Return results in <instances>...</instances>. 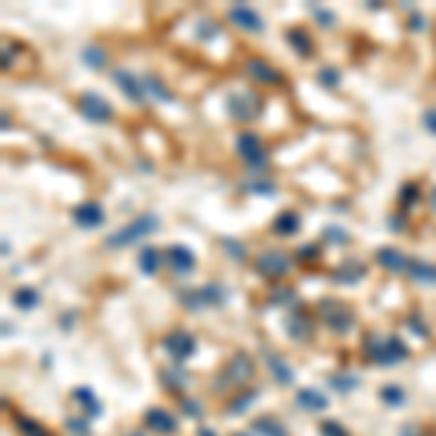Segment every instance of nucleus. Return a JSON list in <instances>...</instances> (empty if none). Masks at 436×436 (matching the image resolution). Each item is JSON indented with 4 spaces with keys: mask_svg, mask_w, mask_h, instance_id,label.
<instances>
[{
    "mask_svg": "<svg viewBox=\"0 0 436 436\" xmlns=\"http://www.w3.org/2000/svg\"><path fill=\"white\" fill-rule=\"evenodd\" d=\"M300 224H302V221H300V215H297V213H291V210H285V213H280V215L274 218L271 230H274L276 236H294L297 230H300Z\"/></svg>",
    "mask_w": 436,
    "mask_h": 436,
    "instance_id": "obj_24",
    "label": "nucleus"
},
{
    "mask_svg": "<svg viewBox=\"0 0 436 436\" xmlns=\"http://www.w3.org/2000/svg\"><path fill=\"white\" fill-rule=\"evenodd\" d=\"M317 82L326 84V88H337V84H341V73H337L335 67H323L317 73Z\"/></svg>",
    "mask_w": 436,
    "mask_h": 436,
    "instance_id": "obj_35",
    "label": "nucleus"
},
{
    "mask_svg": "<svg viewBox=\"0 0 436 436\" xmlns=\"http://www.w3.org/2000/svg\"><path fill=\"white\" fill-rule=\"evenodd\" d=\"M320 431H323V436H346V431L337 425V422H323Z\"/></svg>",
    "mask_w": 436,
    "mask_h": 436,
    "instance_id": "obj_43",
    "label": "nucleus"
},
{
    "mask_svg": "<svg viewBox=\"0 0 436 436\" xmlns=\"http://www.w3.org/2000/svg\"><path fill=\"white\" fill-rule=\"evenodd\" d=\"M163 381H166L169 390H175V393H180V390H184V387L189 384L186 372H184V370H172V367L163 370Z\"/></svg>",
    "mask_w": 436,
    "mask_h": 436,
    "instance_id": "obj_30",
    "label": "nucleus"
},
{
    "mask_svg": "<svg viewBox=\"0 0 436 436\" xmlns=\"http://www.w3.org/2000/svg\"><path fill=\"white\" fill-rule=\"evenodd\" d=\"M375 262H378L381 268L393 271V274H404L410 256H404L398 247H378V250H375Z\"/></svg>",
    "mask_w": 436,
    "mask_h": 436,
    "instance_id": "obj_14",
    "label": "nucleus"
},
{
    "mask_svg": "<svg viewBox=\"0 0 436 436\" xmlns=\"http://www.w3.org/2000/svg\"><path fill=\"white\" fill-rule=\"evenodd\" d=\"M422 123H425V128L431 131V134H436V111H425V117H422Z\"/></svg>",
    "mask_w": 436,
    "mask_h": 436,
    "instance_id": "obj_48",
    "label": "nucleus"
},
{
    "mask_svg": "<svg viewBox=\"0 0 436 436\" xmlns=\"http://www.w3.org/2000/svg\"><path fill=\"white\" fill-rule=\"evenodd\" d=\"M180 404H184V410H186V413H189V416H195V419H198V416L204 413V410H201V404L189 402V398H180Z\"/></svg>",
    "mask_w": 436,
    "mask_h": 436,
    "instance_id": "obj_45",
    "label": "nucleus"
},
{
    "mask_svg": "<svg viewBox=\"0 0 436 436\" xmlns=\"http://www.w3.org/2000/svg\"><path fill=\"white\" fill-rule=\"evenodd\" d=\"M297 404L302 410H311V413H320V410L329 407V398H326L323 393H317V390H300L297 393Z\"/></svg>",
    "mask_w": 436,
    "mask_h": 436,
    "instance_id": "obj_26",
    "label": "nucleus"
},
{
    "mask_svg": "<svg viewBox=\"0 0 436 436\" xmlns=\"http://www.w3.org/2000/svg\"><path fill=\"white\" fill-rule=\"evenodd\" d=\"M227 114L236 123H253L262 114V96L253 90H241V93H230L227 96Z\"/></svg>",
    "mask_w": 436,
    "mask_h": 436,
    "instance_id": "obj_2",
    "label": "nucleus"
},
{
    "mask_svg": "<svg viewBox=\"0 0 436 436\" xmlns=\"http://www.w3.org/2000/svg\"><path fill=\"white\" fill-rule=\"evenodd\" d=\"M317 317L329 326L332 332H349L355 326V311L346 302H335V300H323L317 306Z\"/></svg>",
    "mask_w": 436,
    "mask_h": 436,
    "instance_id": "obj_3",
    "label": "nucleus"
},
{
    "mask_svg": "<svg viewBox=\"0 0 436 436\" xmlns=\"http://www.w3.org/2000/svg\"><path fill=\"white\" fill-rule=\"evenodd\" d=\"M111 76H114V82L119 84V90H123L125 96H131V99H134V102H145L143 82L134 76V73H128V70H114Z\"/></svg>",
    "mask_w": 436,
    "mask_h": 436,
    "instance_id": "obj_16",
    "label": "nucleus"
},
{
    "mask_svg": "<svg viewBox=\"0 0 436 436\" xmlns=\"http://www.w3.org/2000/svg\"><path fill=\"white\" fill-rule=\"evenodd\" d=\"M73 402L88 410V416H99V413H102V404L96 402V396L88 390V387H79V390H73Z\"/></svg>",
    "mask_w": 436,
    "mask_h": 436,
    "instance_id": "obj_27",
    "label": "nucleus"
},
{
    "mask_svg": "<svg viewBox=\"0 0 436 436\" xmlns=\"http://www.w3.org/2000/svg\"><path fill=\"white\" fill-rule=\"evenodd\" d=\"M428 201H431V210H433V213H436V186H433V189H431V198H428Z\"/></svg>",
    "mask_w": 436,
    "mask_h": 436,
    "instance_id": "obj_50",
    "label": "nucleus"
},
{
    "mask_svg": "<svg viewBox=\"0 0 436 436\" xmlns=\"http://www.w3.org/2000/svg\"><path fill=\"white\" fill-rule=\"evenodd\" d=\"M250 402H253V393H247V396H239V402H233V404H230V410H233V413H239V410H245Z\"/></svg>",
    "mask_w": 436,
    "mask_h": 436,
    "instance_id": "obj_46",
    "label": "nucleus"
},
{
    "mask_svg": "<svg viewBox=\"0 0 436 436\" xmlns=\"http://www.w3.org/2000/svg\"><path fill=\"white\" fill-rule=\"evenodd\" d=\"M413 282H422V285H436V265L425 262V259H413L410 256L407 262V271H404Z\"/></svg>",
    "mask_w": 436,
    "mask_h": 436,
    "instance_id": "obj_17",
    "label": "nucleus"
},
{
    "mask_svg": "<svg viewBox=\"0 0 436 436\" xmlns=\"http://www.w3.org/2000/svg\"><path fill=\"white\" fill-rule=\"evenodd\" d=\"M285 41L294 47V50L302 56V58H308L311 53H314V41H311V35L302 29V27H291V29H285Z\"/></svg>",
    "mask_w": 436,
    "mask_h": 436,
    "instance_id": "obj_18",
    "label": "nucleus"
},
{
    "mask_svg": "<svg viewBox=\"0 0 436 436\" xmlns=\"http://www.w3.org/2000/svg\"><path fill=\"white\" fill-rule=\"evenodd\" d=\"M245 73L250 79H256L262 84H282V73L274 64H268L265 58H247L245 62Z\"/></svg>",
    "mask_w": 436,
    "mask_h": 436,
    "instance_id": "obj_12",
    "label": "nucleus"
},
{
    "mask_svg": "<svg viewBox=\"0 0 436 436\" xmlns=\"http://www.w3.org/2000/svg\"><path fill=\"white\" fill-rule=\"evenodd\" d=\"M410 355V349L402 343V337H384V355H381V363L384 367H390V363H398V361H404Z\"/></svg>",
    "mask_w": 436,
    "mask_h": 436,
    "instance_id": "obj_19",
    "label": "nucleus"
},
{
    "mask_svg": "<svg viewBox=\"0 0 436 436\" xmlns=\"http://www.w3.org/2000/svg\"><path fill=\"white\" fill-rule=\"evenodd\" d=\"M326 239L329 241H341V245H346V230H341V227H326Z\"/></svg>",
    "mask_w": 436,
    "mask_h": 436,
    "instance_id": "obj_42",
    "label": "nucleus"
},
{
    "mask_svg": "<svg viewBox=\"0 0 436 436\" xmlns=\"http://www.w3.org/2000/svg\"><path fill=\"white\" fill-rule=\"evenodd\" d=\"M294 300H297V291L291 288V285H280V288L271 291V302H274V306H291Z\"/></svg>",
    "mask_w": 436,
    "mask_h": 436,
    "instance_id": "obj_32",
    "label": "nucleus"
},
{
    "mask_svg": "<svg viewBox=\"0 0 436 436\" xmlns=\"http://www.w3.org/2000/svg\"><path fill=\"white\" fill-rule=\"evenodd\" d=\"M236 145H239V154L245 157V163L253 169V172H262V169L268 166V154H265V145H262L259 134H250V131H245V134H239Z\"/></svg>",
    "mask_w": 436,
    "mask_h": 436,
    "instance_id": "obj_5",
    "label": "nucleus"
},
{
    "mask_svg": "<svg viewBox=\"0 0 436 436\" xmlns=\"http://www.w3.org/2000/svg\"><path fill=\"white\" fill-rule=\"evenodd\" d=\"M317 256H320V247H317V245H302V247L297 250V256H294V259H300V262H306V265H308V262H314Z\"/></svg>",
    "mask_w": 436,
    "mask_h": 436,
    "instance_id": "obj_37",
    "label": "nucleus"
},
{
    "mask_svg": "<svg viewBox=\"0 0 436 436\" xmlns=\"http://www.w3.org/2000/svg\"><path fill=\"white\" fill-rule=\"evenodd\" d=\"M128 436H143V433H137V431H134V433H128Z\"/></svg>",
    "mask_w": 436,
    "mask_h": 436,
    "instance_id": "obj_52",
    "label": "nucleus"
},
{
    "mask_svg": "<svg viewBox=\"0 0 436 436\" xmlns=\"http://www.w3.org/2000/svg\"><path fill=\"white\" fill-rule=\"evenodd\" d=\"M163 253L157 250V247H152V245H145L143 250H140V256H137V265H140V271L145 274V276H154L157 271H160V259Z\"/></svg>",
    "mask_w": 436,
    "mask_h": 436,
    "instance_id": "obj_23",
    "label": "nucleus"
},
{
    "mask_svg": "<svg viewBox=\"0 0 436 436\" xmlns=\"http://www.w3.org/2000/svg\"><path fill=\"white\" fill-rule=\"evenodd\" d=\"M163 346L175 361H186V358L195 355V337H192L189 332H184V329H175L172 335H166Z\"/></svg>",
    "mask_w": 436,
    "mask_h": 436,
    "instance_id": "obj_9",
    "label": "nucleus"
},
{
    "mask_svg": "<svg viewBox=\"0 0 436 436\" xmlns=\"http://www.w3.org/2000/svg\"><path fill=\"white\" fill-rule=\"evenodd\" d=\"M18 431L23 433V436H50L47 433L38 422H29V419H18Z\"/></svg>",
    "mask_w": 436,
    "mask_h": 436,
    "instance_id": "obj_36",
    "label": "nucleus"
},
{
    "mask_svg": "<svg viewBox=\"0 0 436 436\" xmlns=\"http://www.w3.org/2000/svg\"><path fill=\"white\" fill-rule=\"evenodd\" d=\"M73 221H76L79 227H84V230H93V227H99L105 221V210L96 201H88V204H82V207H76Z\"/></svg>",
    "mask_w": 436,
    "mask_h": 436,
    "instance_id": "obj_15",
    "label": "nucleus"
},
{
    "mask_svg": "<svg viewBox=\"0 0 436 436\" xmlns=\"http://www.w3.org/2000/svg\"><path fill=\"white\" fill-rule=\"evenodd\" d=\"M140 82H143V93L145 96H152V99H157V102H172V90H169L166 84L154 76V73H152V76H143Z\"/></svg>",
    "mask_w": 436,
    "mask_h": 436,
    "instance_id": "obj_25",
    "label": "nucleus"
},
{
    "mask_svg": "<svg viewBox=\"0 0 436 436\" xmlns=\"http://www.w3.org/2000/svg\"><path fill=\"white\" fill-rule=\"evenodd\" d=\"M288 335L294 337V341H306V337L311 335V320H308L306 311H300V308L291 311V317H288Z\"/></svg>",
    "mask_w": 436,
    "mask_h": 436,
    "instance_id": "obj_22",
    "label": "nucleus"
},
{
    "mask_svg": "<svg viewBox=\"0 0 436 436\" xmlns=\"http://www.w3.org/2000/svg\"><path fill=\"white\" fill-rule=\"evenodd\" d=\"M82 62L88 64V67H96V70H99V67L108 64V56H105L102 47H84V50H82Z\"/></svg>",
    "mask_w": 436,
    "mask_h": 436,
    "instance_id": "obj_29",
    "label": "nucleus"
},
{
    "mask_svg": "<svg viewBox=\"0 0 436 436\" xmlns=\"http://www.w3.org/2000/svg\"><path fill=\"white\" fill-rule=\"evenodd\" d=\"M12 300H15V306H18V308L29 311V308L38 306V291H35V288H27V285H23V288H15Z\"/></svg>",
    "mask_w": 436,
    "mask_h": 436,
    "instance_id": "obj_28",
    "label": "nucleus"
},
{
    "mask_svg": "<svg viewBox=\"0 0 436 436\" xmlns=\"http://www.w3.org/2000/svg\"><path fill=\"white\" fill-rule=\"evenodd\" d=\"M79 111L84 119H90V123H111V117H114V108L108 105L102 96H96L90 90L79 96Z\"/></svg>",
    "mask_w": 436,
    "mask_h": 436,
    "instance_id": "obj_8",
    "label": "nucleus"
},
{
    "mask_svg": "<svg viewBox=\"0 0 436 436\" xmlns=\"http://www.w3.org/2000/svg\"><path fill=\"white\" fill-rule=\"evenodd\" d=\"M198 436H215V433H213L210 428H201V431H198Z\"/></svg>",
    "mask_w": 436,
    "mask_h": 436,
    "instance_id": "obj_51",
    "label": "nucleus"
},
{
    "mask_svg": "<svg viewBox=\"0 0 436 436\" xmlns=\"http://www.w3.org/2000/svg\"><path fill=\"white\" fill-rule=\"evenodd\" d=\"M145 428L149 431H154V433H163V436H172L175 431H178V422H175V416L169 413V410H163V407H149L145 410Z\"/></svg>",
    "mask_w": 436,
    "mask_h": 436,
    "instance_id": "obj_11",
    "label": "nucleus"
},
{
    "mask_svg": "<svg viewBox=\"0 0 436 436\" xmlns=\"http://www.w3.org/2000/svg\"><path fill=\"white\" fill-rule=\"evenodd\" d=\"M378 396L384 398V404H390V407H402V404H404V398H407V393L402 390V387H396V384L381 387V393H378Z\"/></svg>",
    "mask_w": 436,
    "mask_h": 436,
    "instance_id": "obj_31",
    "label": "nucleus"
},
{
    "mask_svg": "<svg viewBox=\"0 0 436 436\" xmlns=\"http://www.w3.org/2000/svg\"><path fill=\"white\" fill-rule=\"evenodd\" d=\"M157 227H160V218H157V215H152V213L137 215L131 224L119 227L117 233L108 236V239H105V247H114V250H117V247H128V245H134V241L152 236Z\"/></svg>",
    "mask_w": 436,
    "mask_h": 436,
    "instance_id": "obj_1",
    "label": "nucleus"
},
{
    "mask_svg": "<svg viewBox=\"0 0 436 436\" xmlns=\"http://www.w3.org/2000/svg\"><path fill=\"white\" fill-rule=\"evenodd\" d=\"M311 15L317 18L326 29H332V27H335V15H332V12H326V9H320V6H311Z\"/></svg>",
    "mask_w": 436,
    "mask_h": 436,
    "instance_id": "obj_39",
    "label": "nucleus"
},
{
    "mask_svg": "<svg viewBox=\"0 0 436 436\" xmlns=\"http://www.w3.org/2000/svg\"><path fill=\"white\" fill-rule=\"evenodd\" d=\"M250 192H256V195H271L274 192V184H247Z\"/></svg>",
    "mask_w": 436,
    "mask_h": 436,
    "instance_id": "obj_47",
    "label": "nucleus"
},
{
    "mask_svg": "<svg viewBox=\"0 0 436 436\" xmlns=\"http://www.w3.org/2000/svg\"><path fill=\"white\" fill-rule=\"evenodd\" d=\"M180 300H184V306L186 308H207V306H213V308H218L221 302L227 300V294L221 291V285H215V282H210V285H201V288H192V291H184L180 294Z\"/></svg>",
    "mask_w": 436,
    "mask_h": 436,
    "instance_id": "obj_4",
    "label": "nucleus"
},
{
    "mask_svg": "<svg viewBox=\"0 0 436 436\" xmlns=\"http://www.w3.org/2000/svg\"><path fill=\"white\" fill-rule=\"evenodd\" d=\"M265 363H268V370L276 378V384H291V381H294V370H291V363H285L276 352H265Z\"/></svg>",
    "mask_w": 436,
    "mask_h": 436,
    "instance_id": "obj_21",
    "label": "nucleus"
},
{
    "mask_svg": "<svg viewBox=\"0 0 436 436\" xmlns=\"http://www.w3.org/2000/svg\"><path fill=\"white\" fill-rule=\"evenodd\" d=\"M256 431L265 433V436H285V431H282L280 422H276V419H268V416L256 419Z\"/></svg>",
    "mask_w": 436,
    "mask_h": 436,
    "instance_id": "obj_33",
    "label": "nucleus"
},
{
    "mask_svg": "<svg viewBox=\"0 0 436 436\" xmlns=\"http://www.w3.org/2000/svg\"><path fill=\"white\" fill-rule=\"evenodd\" d=\"M67 431L76 433V436H88V431H90V428H88V419H84V416H82V419H79V416L67 419Z\"/></svg>",
    "mask_w": 436,
    "mask_h": 436,
    "instance_id": "obj_38",
    "label": "nucleus"
},
{
    "mask_svg": "<svg viewBox=\"0 0 436 436\" xmlns=\"http://www.w3.org/2000/svg\"><path fill=\"white\" fill-rule=\"evenodd\" d=\"M363 274H367V268H363L361 262L349 259V262L341 265V268H335L332 280H335V282H343V285H355V282H361V276H363Z\"/></svg>",
    "mask_w": 436,
    "mask_h": 436,
    "instance_id": "obj_20",
    "label": "nucleus"
},
{
    "mask_svg": "<svg viewBox=\"0 0 436 436\" xmlns=\"http://www.w3.org/2000/svg\"><path fill=\"white\" fill-rule=\"evenodd\" d=\"M166 262L172 265V271L178 276H186V274L195 271V253H192L186 245H172V247H169L166 250Z\"/></svg>",
    "mask_w": 436,
    "mask_h": 436,
    "instance_id": "obj_13",
    "label": "nucleus"
},
{
    "mask_svg": "<svg viewBox=\"0 0 436 436\" xmlns=\"http://www.w3.org/2000/svg\"><path fill=\"white\" fill-rule=\"evenodd\" d=\"M227 18L233 21L239 29H245V32H262V18H259V12H256V9H250V6H245V3L230 6V9H227Z\"/></svg>",
    "mask_w": 436,
    "mask_h": 436,
    "instance_id": "obj_10",
    "label": "nucleus"
},
{
    "mask_svg": "<svg viewBox=\"0 0 436 436\" xmlns=\"http://www.w3.org/2000/svg\"><path fill=\"white\" fill-rule=\"evenodd\" d=\"M329 384L335 387V390H352V387L358 384V378H346V375H332Z\"/></svg>",
    "mask_w": 436,
    "mask_h": 436,
    "instance_id": "obj_40",
    "label": "nucleus"
},
{
    "mask_svg": "<svg viewBox=\"0 0 436 436\" xmlns=\"http://www.w3.org/2000/svg\"><path fill=\"white\" fill-rule=\"evenodd\" d=\"M236 436H245V433H236Z\"/></svg>",
    "mask_w": 436,
    "mask_h": 436,
    "instance_id": "obj_53",
    "label": "nucleus"
},
{
    "mask_svg": "<svg viewBox=\"0 0 436 436\" xmlns=\"http://www.w3.org/2000/svg\"><path fill=\"white\" fill-rule=\"evenodd\" d=\"M422 23H425V21H422V15H413V21H410V27H413V29H425Z\"/></svg>",
    "mask_w": 436,
    "mask_h": 436,
    "instance_id": "obj_49",
    "label": "nucleus"
},
{
    "mask_svg": "<svg viewBox=\"0 0 436 436\" xmlns=\"http://www.w3.org/2000/svg\"><path fill=\"white\" fill-rule=\"evenodd\" d=\"M407 323H410V326H413V332H416L419 337H428V335H431V332H428V326H425V323H422L419 317H407Z\"/></svg>",
    "mask_w": 436,
    "mask_h": 436,
    "instance_id": "obj_44",
    "label": "nucleus"
},
{
    "mask_svg": "<svg viewBox=\"0 0 436 436\" xmlns=\"http://www.w3.org/2000/svg\"><path fill=\"white\" fill-rule=\"evenodd\" d=\"M253 378V358L245 352H236L227 361L224 367V378L218 381V387H230V384H245Z\"/></svg>",
    "mask_w": 436,
    "mask_h": 436,
    "instance_id": "obj_7",
    "label": "nucleus"
},
{
    "mask_svg": "<svg viewBox=\"0 0 436 436\" xmlns=\"http://www.w3.org/2000/svg\"><path fill=\"white\" fill-rule=\"evenodd\" d=\"M416 201H419V186H416V184H404V186H402V192H398V204L410 210Z\"/></svg>",
    "mask_w": 436,
    "mask_h": 436,
    "instance_id": "obj_34",
    "label": "nucleus"
},
{
    "mask_svg": "<svg viewBox=\"0 0 436 436\" xmlns=\"http://www.w3.org/2000/svg\"><path fill=\"white\" fill-rule=\"evenodd\" d=\"M291 253L285 250H265L259 253V259H256V271L262 276H268V280H282V276L291 271Z\"/></svg>",
    "mask_w": 436,
    "mask_h": 436,
    "instance_id": "obj_6",
    "label": "nucleus"
},
{
    "mask_svg": "<svg viewBox=\"0 0 436 436\" xmlns=\"http://www.w3.org/2000/svg\"><path fill=\"white\" fill-rule=\"evenodd\" d=\"M221 247L233 253V259H236V262H245V247H241L239 241H233V239H224V241H221Z\"/></svg>",
    "mask_w": 436,
    "mask_h": 436,
    "instance_id": "obj_41",
    "label": "nucleus"
}]
</instances>
